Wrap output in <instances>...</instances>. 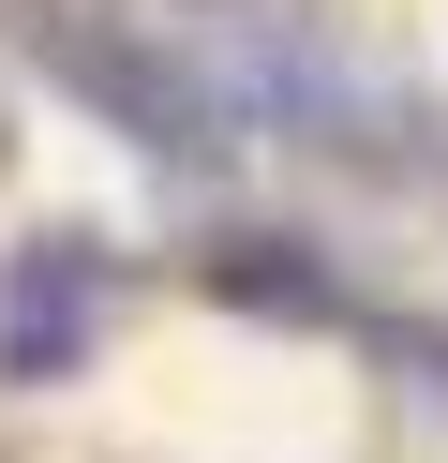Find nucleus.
<instances>
[{
	"label": "nucleus",
	"instance_id": "obj_1",
	"mask_svg": "<svg viewBox=\"0 0 448 463\" xmlns=\"http://www.w3.org/2000/svg\"><path fill=\"white\" fill-rule=\"evenodd\" d=\"M90 329H105V254L90 240H30L15 269H0V373L45 389V373L90 359Z\"/></svg>",
	"mask_w": 448,
	"mask_h": 463
}]
</instances>
